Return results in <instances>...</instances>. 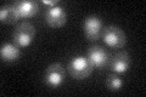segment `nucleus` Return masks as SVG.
Listing matches in <instances>:
<instances>
[{
  "label": "nucleus",
  "instance_id": "nucleus-6",
  "mask_svg": "<svg viewBox=\"0 0 146 97\" xmlns=\"http://www.w3.org/2000/svg\"><path fill=\"white\" fill-rule=\"evenodd\" d=\"M45 22L51 28H61L67 22L66 10L60 5L48 7L45 11Z\"/></svg>",
  "mask_w": 146,
  "mask_h": 97
},
{
  "label": "nucleus",
  "instance_id": "nucleus-8",
  "mask_svg": "<svg viewBox=\"0 0 146 97\" xmlns=\"http://www.w3.org/2000/svg\"><path fill=\"white\" fill-rule=\"evenodd\" d=\"M110 69L115 72L116 74H122L125 73L130 67V56L125 51H121L116 53L111 59H110Z\"/></svg>",
  "mask_w": 146,
  "mask_h": 97
},
{
  "label": "nucleus",
  "instance_id": "nucleus-5",
  "mask_svg": "<svg viewBox=\"0 0 146 97\" xmlns=\"http://www.w3.org/2000/svg\"><path fill=\"white\" fill-rule=\"evenodd\" d=\"M102 21L101 18L95 16V15H90L84 20L83 23V32L85 38L90 40V41H95L99 40L101 38L102 34Z\"/></svg>",
  "mask_w": 146,
  "mask_h": 97
},
{
  "label": "nucleus",
  "instance_id": "nucleus-2",
  "mask_svg": "<svg viewBox=\"0 0 146 97\" xmlns=\"http://www.w3.org/2000/svg\"><path fill=\"white\" fill-rule=\"evenodd\" d=\"M67 68H68V72H70L71 77H73L77 80H83L85 78H88L94 69L88 57H85V56L73 57L70 61V63H68Z\"/></svg>",
  "mask_w": 146,
  "mask_h": 97
},
{
  "label": "nucleus",
  "instance_id": "nucleus-12",
  "mask_svg": "<svg viewBox=\"0 0 146 97\" xmlns=\"http://www.w3.org/2000/svg\"><path fill=\"white\" fill-rule=\"evenodd\" d=\"M123 86V80L117 74H110L106 79V87L110 91H119Z\"/></svg>",
  "mask_w": 146,
  "mask_h": 97
},
{
  "label": "nucleus",
  "instance_id": "nucleus-4",
  "mask_svg": "<svg viewBox=\"0 0 146 97\" xmlns=\"http://www.w3.org/2000/svg\"><path fill=\"white\" fill-rule=\"evenodd\" d=\"M102 40L107 46L112 49H121L127 43L125 33L119 27L116 26H108L102 30Z\"/></svg>",
  "mask_w": 146,
  "mask_h": 97
},
{
  "label": "nucleus",
  "instance_id": "nucleus-1",
  "mask_svg": "<svg viewBox=\"0 0 146 97\" xmlns=\"http://www.w3.org/2000/svg\"><path fill=\"white\" fill-rule=\"evenodd\" d=\"M35 38V27L31 22H20L12 33V40L18 48L26 49L32 45Z\"/></svg>",
  "mask_w": 146,
  "mask_h": 97
},
{
  "label": "nucleus",
  "instance_id": "nucleus-7",
  "mask_svg": "<svg viewBox=\"0 0 146 97\" xmlns=\"http://www.w3.org/2000/svg\"><path fill=\"white\" fill-rule=\"evenodd\" d=\"M86 57L90 61L91 66L94 68H98V69H102L105 68L106 66H108L110 63V57L108 52L105 50L104 48L101 46H90L88 49V55H86Z\"/></svg>",
  "mask_w": 146,
  "mask_h": 97
},
{
  "label": "nucleus",
  "instance_id": "nucleus-3",
  "mask_svg": "<svg viewBox=\"0 0 146 97\" xmlns=\"http://www.w3.org/2000/svg\"><path fill=\"white\" fill-rule=\"evenodd\" d=\"M65 78L66 72L61 63H51L44 73V82L50 89L60 87L65 81Z\"/></svg>",
  "mask_w": 146,
  "mask_h": 97
},
{
  "label": "nucleus",
  "instance_id": "nucleus-13",
  "mask_svg": "<svg viewBox=\"0 0 146 97\" xmlns=\"http://www.w3.org/2000/svg\"><path fill=\"white\" fill-rule=\"evenodd\" d=\"M42 3L45 4V5H49L50 7L52 6H56L58 4V0H42Z\"/></svg>",
  "mask_w": 146,
  "mask_h": 97
},
{
  "label": "nucleus",
  "instance_id": "nucleus-10",
  "mask_svg": "<svg viewBox=\"0 0 146 97\" xmlns=\"http://www.w3.org/2000/svg\"><path fill=\"white\" fill-rule=\"evenodd\" d=\"M20 56H21V51L16 44L6 43L3 44L1 48H0V57L5 62H15L20 58Z\"/></svg>",
  "mask_w": 146,
  "mask_h": 97
},
{
  "label": "nucleus",
  "instance_id": "nucleus-9",
  "mask_svg": "<svg viewBox=\"0 0 146 97\" xmlns=\"http://www.w3.org/2000/svg\"><path fill=\"white\" fill-rule=\"evenodd\" d=\"M13 7L18 15V18H31L39 11L38 1H27V0H20V1L12 3Z\"/></svg>",
  "mask_w": 146,
  "mask_h": 97
},
{
  "label": "nucleus",
  "instance_id": "nucleus-11",
  "mask_svg": "<svg viewBox=\"0 0 146 97\" xmlns=\"http://www.w3.org/2000/svg\"><path fill=\"white\" fill-rule=\"evenodd\" d=\"M18 20H20V18H18V15H17V12L12 4L3 5L0 7V21H1V23L12 24V23L17 22Z\"/></svg>",
  "mask_w": 146,
  "mask_h": 97
}]
</instances>
